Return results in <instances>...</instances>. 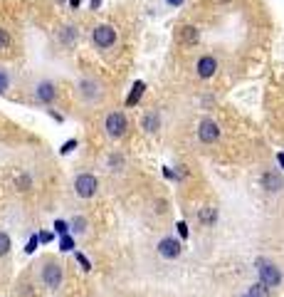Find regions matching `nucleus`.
<instances>
[{"label":"nucleus","instance_id":"f257e3e1","mask_svg":"<svg viewBox=\"0 0 284 297\" xmlns=\"http://www.w3.org/2000/svg\"><path fill=\"white\" fill-rule=\"evenodd\" d=\"M255 268H257V275H260V282H264L269 290L272 287H279L282 285V270L272 263V260H267V257H257V263H255Z\"/></svg>","mask_w":284,"mask_h":297},{"label":"nucleus","instance_id":"f03ea898","mask_svg":"<svg viewBox=\"0 0 284 297\" xmlns=\"http://www.w3.org/2000/svg\"><path fill=\"white\" fill-rule=\"evenodd\" d=\"M97 189H99V181L94 173H79L74 178V193L79 198H94Z\"/></svg>","mask_w":284,"mask_h":297},{"label":"nucleus","instance_id":"7ed1b4c3","mask_svg":"<svg viewBox=\"0 0 284 297\" xmlns=\"http://www.w3.org/2000/svg\"><path fill=\"white\" fill-rule=\"evenodd\" d=\"M126 117L121 114V111H111V114L106 117V122H104V129H106V134L111 136V139H119V136H124V131H126Z\"/></svg>","mask_w":284,"mask_h":297},{"label":"nucleus","instance_id":"20e7f679","mask_svg":"<svg viewBox=\"0 0 284 297\" xmlns=\"http://www.w3.org/2000/svg\"><path fill=\"white\" fill-rule=\"evenodd\" d=\"M92 42L97 47H111L116 42V30L111 25H97L92 30Z\"/></svg>","mask_w":284,"mask_h":297},{"label":"nucleus","instance_id":"39448f33","mask_svg":"<svg viewBox=\"0 0 284 297\" xmlns=\"http://www.w3.org/2000/svg\"><path fill=\"white\" fill-rule=\"evenodd\" d=\"M198 139H200L203 144H215V141L220 139V127H218V122L203 119V122L198 124Z\"/></svg>","mask_w":284,"mask_h":297},{"label":"nucleus","instance_id":"423d86ee","mask_svg":"<svg viewBox=\"0 0 284 297\" xmlns=\"http://www.w3.org/2000/svg\"><path fill=\"white\" fill-rule=\"evenodd\" d=\"M181 253H183L181 240H176V238H171V235L158 240V255H161V257H166V260H176Z\"/></svg>","mask_w":284,"mask_h":297},{"label":"nucleus","instance_id":"0eeeda50","mask_svg":"<svg viewBox=\"0 0 284 297\" xmlns=\"http://www.w3.org/2000/svg\"><path fill=\"white\" fill-rule=\"evenodd\" d=\"M42 282H45V287L57 290V287L62 285V265H57V263H47V265L42 268Z\"/></svg>","mask_w":284,"mask_h":297},{"label":"nucleus","instance_id":"6e6552de","mask_svg":"<svg viewBox=\"0 0 284 297\" xmlns=\"http://www.w3.org/2000/svg\"><path fill=\"white\" fill-rule=\"evenodd\" d=\"M195 72H198L200 80H210L213 74L218 72V60H215L213 55H203V57L198 60V64H195Z\"/></svg>","mask_w":284,"mask_h":297},{"label":"nucleus","instance_id":"1a4fd4ad","mask_svg":"<svg viewBox=\"0 0 284 297\" xmlns=\"http://www.w3.org/2000/svg\"><path fill=\"white\" fill-rule=\"evenodd\" d=\"M176 37H178V42H183V45H195L200 40V32L193 25H183V27H178Z\"/></svg>","mask_w":284,"mask_h":297},{"label":"nucleus","instance_id":"9d476101","mask_svg":"<svg viewBox=\"0 0 284 297\" xmlns=\"http://www.w3.org/2000/svg\"><path fill=\"white\" fill-rule=\"evenodd\" d=\"M35 94H37V99L42 102V104H50V102L55 99L57 89H55V85H52V82H40V85H37V89H35Z\"/></svg>","mask_w":284,"mask_h":297},{"label":"nucleus","instance_id":"9b49d317","mask_svg":"<svg viewBox=\"0 0 284 297\" xmlns=\"http://www.w3.org/2000/svg\"><path fill=\"white\" fill-rule=\"evenodd\" d=\"M262 186H264L267 191L277 193V191H282V186H284V181H282V176H277L274 171H267V173L262 176Z\"/></svg>","mask_w":284,"mask_h":297},{"label":"nucleus","instance_id":"f8f14e48","mask_svg":"<svg viewBox=\"0 0 284 297\" xmlns=\"http://www.w3.org/2000/svg\"><path fill=\"white\" fill-rule=\"evenodd\" d=\"M143 89H146V82H143V80H136V82H134V87H131V92H129V97H126V106L139 104V99H141Z\"/></svg>","mask_w":284,"mask_h":297},{"label":"nucleus","instance_id":"ddd939ff","mask_svg":"<svg viewBox=\"0 0 284 297\" xmlns=\"http://www.w3.org/2000/svg\"><path fill=\"white\" fill-rule=\"evenodd\" d=\"M79 87H82V94H84L87 99H92V97L99 99V94H101V92H99V82H94V80H84Z\"/></svg>","mask_w":284,"mask_h":297},{"label":"nucleus","instance_id":"4468645a","mask_svg":"<svg viewBox=\"0 0 284 297\" xmlns=\"http://www.w3.org/2000/svg\"><path fill=\"white\" fill-rule=\"evenodd\" d=\"M158 127H161V117L156 114V111H148V114L143 117V129L148 134H153V131H158Z\"/></svg>","mask_w":284,"mask_h":297},{"label":"nucleus","instance_id":"2eb2a0df","mask_svg":"<svg viewBox=\"0 0 284 297\" xmlns=\"http://www.w3.org/2000/svg\"><path fill=\"white\" fill-rule=\"evenodd\" d=\"M247 295H250V297H269V287H267L264 282H255V285L247 290Z\"/></svg>","mask_w":284,"mask_h":297},{"label":"nucleus","instance_id":"dca6fc26","mask_svg":"<svg viewBox=\"0 0 284 297\" xmlns=\"http://www.w3.org/2000/svg\"><path fill=\"white\" fill-rule=\"evenodd\" d=\"M10 248H13V243H10V235L0 231V257H3V255H8V253H10Z\"/></svg>","mask_w":284,"mask_h":297},{"label":"nucleus","instance_id":"f3484780","mask_svg":"<svg viewBox=\"0 0 284 297\" xmlns=\"http://www.w3.org/2000/svg\"><path fill=\"white\" fill-rule=\"evenodd\" d=\"M215 218H218V211L215 208H203L200 211V220L203 223H215Z\"/></svg>","mask_w":284,"mask_h":297},{"label":"nucleus","instance_id":"a211bd4d","mask_svg":"<svg viewBox=\"0 0 284 297\" xmlns=\"http://www.w3.org/2000/svg\"><path fill=\"white\" fill-rule=\"evenodd\" d=\"M60 250H62V253L74 250V238H72V235H62V238H60Z\"/></svg>","mask_w":284,"mask_h":297},{"label":"nucleus","instance_id":"6ab92c4d","mask_svg":"<svg viewBox=\"0 0 284 297\" xmlns=\"http://www.w3.org/2000/svg\"><path fill=\"white\" fill-rule=\"evenodd\" d=\"M72 228H74V233H84V231H87V220H84L82 215H74Z\"/></svg>","mask_w":284,"mask_h":297},{"label":"nucleus","instance_id":"aec40b11","mask_svg":"<svg viewBox=\"0 0 284 297\" xmlns=\"http://www.w3.org/2000/svg\"><path fill=\"white\" fill-rule=\"evenodd\" d=\"M55 233L62 238V235H69V226H67V220H55Z\"/></svg>","mask_w":284,"mask_h":297},{"label":"nucleus","instance_id":"412c9836","mask_svg":"<svg viewBox=\"0 0 284 297\" xmlns=\"http://www.w3.org/2000/svg\"><path fill=\"white\" fill-rule=\"evenodd\" d=\"M77 146H79V144H77V139H69V141H64V144H62L60 154H62V156H67V154H72V151H74Z\"/></svg>","mask_w":284,"mask_h":297},{"label":"nucleus","instance_id":"4be33fe9","mask_svg":"<svg viewBox=\"0 0 284 297\" xmlns=\"http://www.w3.org/2000/svg\"><path fill=\"white\" fill-rule=\"evenodd\" d=\"M37 245H40V235H32V238L27 240V245H25V253H27V255H32V253L37 250Z\"/></svg>","mask_w":284,"mask_h":297},{"label":"nucleus","instance_id":"5701e85b","mask_svg":"<svg viewBox=\"0 0 284 297\" xmlns=\"http://www.w3.org/2000/svg\"><path fill=\"white\" fill-rule=\"evenodd\" d=\"M74 257H77V263L82 265V270H92V263H89V260H87L82 253H74Z\"/></svg>","mask_w":284,"mask_h":297},{"label":"nucleus","instance_id":"b1692460","mask_svg":"<svg viewBox=\"0 0 284 297\" xmlns=\"http://www.w3.org/2000/svg\"><path fill=\"white\" fill-rule=\"evenodd\" d=\"M8 45H10V35H8V30L0 27V50H5Z\"/></svg>","mask_w":284,"mask_h":297},{"label":"nucleus","instance_id":"393cba45","mask_svg":"<svg viewBox=\"0 0 284 297\" xmlns=\"http://www.w3.org/2000/svg\"><path fill=\"white\" fill-rule=\"evenodd\" d=\"M8 87H10V80H8V74L0 69V92H5Z\"/></svg>","mask_w":284,"mask_h":297},{"label":"nucleus","instance_id":"a878e982","mask_svg":"<svg viewBox=\"0 0 284 297\" xmlns=\"http://www.w3.org/2000/svg\"><path fill=\"white\" fill-rule=\"evenodd\" d=\"M176 228H178V235L185 240V238H188V226H185L183 220H178V223H176Z\"/></svg>","mask_w":284,"mask_h":297},{"label":"nucleus","instance_id":"bb28decb","mask_svg":"<svg viewBox=\"0 0 284 297\" xmlns=\"http://www.w3.org/2000/svg\"><path fill=\"white\" fill-rule=\"evenodd\" d=\"M52 240V233H40V243H50Z\"/></svg>","mask_w":284,"mask_h":297},{"label":"nucleus","instance_id":"cd10ccee","mask_svg":"<svg viewBox=\"0 0 284 297\" xmlns=\"http://www.w3.org/2000/svg\"><path fill=\"white\" fill-rule=\"evenodd\" d=\"M277 164H279L282 171H284V151H277Z\"/></svg>","mask_w":284,"mask_h":297},{"label":"nucleus","instance_id":"c85d7f7f","mask_svg":"<svg viewBox=\"0 0 284 297\" xmlns=\"http://www.w3.org/2000/svg\"><path fill=\"white\" fill-rule=\"evenodd\" d=\"M166 3H168V5H173V8H178V5H183V3H185V0H166Z\"/></svg>","mask_w":284,"mask_h":297},{"label":"nucleus","instance_id":"c756f323","mask_svg":"<svg viewBox=\"0 0 284 297\" xmlns=\"http://www.w3.org/2000/svg\"><path fill=\"white\" fill-rule=\"evenodd\" d=\"M89 5H92V10H97L101 5V0H89Z\"/></svg>","mask_w":284,"mask_h":297},{"label":"nucleus","instance_id":"7c9ffc66","mask_svg":"<svg viewBox=\"0 0 284 297\" xmlns=\"http://www.w3.org/2000/svg\"><path fill=\"white\" fill-rule=\"evenodd\" d=\"M69 5L72 8H79V0H69Z\"/></svg>","mask_w":284,"mask_h":297},{"label":"nucleus","instance_id":"2f4dec72","mask_svg":"<svg viewBox=\"0 0 284 297\" xmlns=\"http://www.w3.org/2000/svg\"><path fill=\"white\" fill-rule=\"evenodd\" d=\"M242 297H250V295H242Z\"/></svg>","mask_w":284,"mask_h":297}]
</instances>
